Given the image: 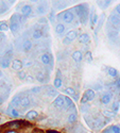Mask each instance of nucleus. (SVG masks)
Wrapping results in <instances>:
<instances>
[{
  "label": "nucleus",
  "instance_id": "nucleus-1",
  "mask_svg": "<svg viewBox=\"0 0 120 133\" xmlns=\"http://www.w3.org/2000/svg\"><path fill=\"white\" fill-rule=\"evenodd\" d=\"M75 13L78 14L80 20L82 24H86L87 23V19H88V9H87L86 4H80L77 5L74 8Z\"/></svg>",
  "mask_w": 120,
  "mask_h": 133
},
{
  "label": "nucleus",
  "instance_id": "nucleus-2",
  "mask_svg": "<svg viewBox=\"0 0 120 133\" xmlns=\"http://www.w3.org/2000/svg\"><path fill=\"white\" fill-rule=\"evenodd\" d=\"M21 28V16L18 14H15L11 17V23L9 26V29L12 31V33H17Z\"/></svg>",
  "mask_w": 120,
  "mask_h": 133
},
{
  "label": "nucleus",
  "instance_id": "nucleus-3",
  "mask_svg": "<svg viewBox=\"0 0 120 133\" xmlns=\"http://www.w3.org/2000/svg\"><path fill=\"white\" fill-rule=\"evenodd\" d=\"M58 18L62 21H64L65 24H70L74 19V14L71 11H66V12H62L58 15Z\"/></svg>",
  "mask_w": 120,
  "mask_h": 133
},
{
  "label": "nucleus",
  "instance_id": "nucleus-4",
  "mask_svg": "<svg viewBox=\"0 0 120 133\" xmlns=\"http://www.w3.org/2000/svg\"><path fill=\"white\" fill-rule=\"evenodd\" d=\"M95 92H94V90H86L85 92H84V94L82 95V98H81V103H82V105L83 104H85V103H87V102H89V101H91V100H94L95 99Z\"/></svg>",
  "mask_w": 120,
  "mask_h": 133
},
{
  "label": "nucleus",
  "instance_id": "nucleus-5",
  "mask_svg": "<svg viewBox=\"0 0 120 133\" xmlns=\"http://www.w3.org/2000/svg\"><path fill=\"white\" fill-rule=\"evenodd\" d=\"M77 37H78V32L77 31H75V30L69 31L66 34V36H65V38L63 39V44H64V45H69V44L71 42H73Z\"/></svg>",
  "mask_w": 120,
  "mask_h": 133
},
{
  "label": "nucleus",
  "instance_id": "nucleus-6",
  "mask_svg": "<svg viewBox=\"0 0 120 133\" xmlns=\"http://www.w3.org/2000/svg\"><path fill=\"white\" fill-rule=\"evenodd\" d=\"M36 12H37V14H40V15L47 13L48 12V5H47V3L46 2L39 3L37 5V8H36Z\"/></svg>",
  "mask_w": 120,
  "mask_h": 133
},
{
  "label": "nucleus",
  "instance_id": "nucleus-7",
  "mask_svg": "<svg viewBox=\"0 0 120 133\" xmlns=\"http://www.w3.org/2000/svg\"><path fill=\"white\" fill-rule=\"evenodd\" d=\"M110 21L112 23V25L114 26V27H119V14H117L115 11L111 14V16H110Z\"/></svg>",
  "mask_w": 120,
  "mask_h": 133
},
{
  "label": "nucleus",
  "instance_id": "nucleus-8",
  "mask_svg": "<svg viewBox=\"0 0 120 133\" xmlns=\"http://www.w3.org/2000/svg\"><path fill=\"white\" fill-rule=\"evenodd\" d=\"M11 66H12V68L13 70H21V68H23V62L19 61V60H13V61H11Z\"/></svg>",
  "mask_w": 120,
  "mask_h": 133
},
{
  "label": "nucleus",
  "instance_id": "nucleus-9",
  "mask_svg": "<svg viewBox=\"0 0 120 133\" xmlns=\"http://www.w3.org/2000/svg\"><path fill=\"white\" fill-rule=\"evenodd\" d=\"M64 105V96H58L53 101V107L57 108V109H60Z\"/></svg>",
  "mask_w": 120,
  "mask_h": 133
},
{
  "label": "nucleus",
  "instance_id": "nucleus-10",
  "mask_svg": "<svg viewBox=\"0 0 120 133\" xmlns=\"http://www.w3.org/2000/svg\"><path fill=\"white\" fill-rule=\"evenodd\" d=\"M11 63V59L4 57V55H0V66L2 68H8Z\"/></svg>",
  "mask_w": 120,
  "mask_h": 133
},
{
  "label": "nucleus",
  "instance_id": "nucleus-11",
  "mask_svg": "<svg viewBox=\"0 0 120 133\" xmlns=\"http://www.w3.org/2000/svg\"><path fill=\"white\" fill-rule=\"evenodd\" d=\"M40 61H41V63H43L44 65H49V64H51V62H52L50 54H48V53H44V54L41 55V58H40Z\"/></svg>",
  "mask_w": 120,
  "mask_h": 133
},
{
  "label": "nucleus",
  "instance_id": "nucleus-12",
  "mask_svg": "<svg viewBox=\"0 0 120 133\" xmlns=\"http://www.w3.org/2000/svg\"><path fill=\"white\" fill-rule=\"evenodd\" d=\"M30 104H31V101H30V99H29L28 97H24V98H21V99H20L19 105H20L21 109H27Z\"/></svg>",
  "mask_w": 120,
  "mask_h": 133
},
{
  "label": "nucleus",
  "instance_id": "nucleus-13",
  "mask_svg": "<svg viewBox=\"0 0 120 133\" xmlns=\"http://www.w3.org/2000/svg\"><path fill=\"white\" fill-rule=\"evenodd\" d=\"M72 59L74 60V62L77 63H80L82 60H83V54L81 51H74L72 53Z\"/></svg>",
  "mask_w": 120,
  "mask_h": 133
},
{
  "label": "nucleus",
  "instance_id": "nucleus-14",
  "mask_svg": "<svg viewBox=\"0 0 120 133\" xmlns=\"http://www.w3.org/2000/svg\"><path fill=\"white\" fill-rule=\"evenodd\" d=\"M32 13V8L30 6V5H28V4H26V5H24L23 6V9H21V15L23 16H29L30 14Z\"/></svg>",
  "mask_w": 120,
  "mask_h": 133
},
{
  "label": "nucleus",
  "instance_id": "nucleus-15",
  "mask_svg": "<svg viewBox=\"0 0 120 133\" xmlns=\"http://www.w3.org/2000/svg\"><path fill=\"white\" fill-rule=\"evenodd\" d=\"M23 125H24V121H21V120H17V121H12V123H10L8 126H9V127H11V128H13L14 130H16V129L21 128V127H23Z\"/></svg>",
  "mask_w": 120,
  "mask_h": 133
},
{
  "label": "nucleus",
  "instance_id": "nucleus-16",
  "mask_svg": "<svg viewBox=\"0 0 120 133\" xmlns=\"http://www.w3.org/2000/svg\"><path fill=\"white\" fill-rule=\"evenodd\" d=\"M111 100H112V94H110V93L104 94L102 96V98H101V102L103 104H108V103L111 102Z\"/></svg>",
  "mask_w": 120,
  "mask_h": 133
},
{
  "label": "nucleus",
  "instance_id": "nucleus-17",
  "mask_svg": "<svg viewBox=\"0 0 120 133\" xmlns=\"http://www.w3.org/2000/svg\"><path fill=\"white\" fill-rule=\"evenodd\" d=\"M79 42L82 43V44H88L90 42V37L88 34H86V33H84V34H81L79 36Z\"/></svg>",
  "mask_w": 120,
  "mask_h": 133
},
{
  "label": "nucleus",
  "instance_id": "nucleus-18",
  "mask_svg": "<svg viewBox=\"0 0 120 133\" xmlns=\"http://www.w3.org/2000/svg\"><path fill=\"white\" fill-rule=\"evenodd\" d=\"M20 99H21V97H20V96H15V97L13 98V100H12V102H11V108H13V109L17 108V107L19 105V102H20Z\"/></svg>",
  "mask_w": 120,
  "mask_h": 133
},
{
  "label": "nucleus",
  "instance_id": "nucleus-19",
  "mask_svg": "<svg viewBox=\"0 0 120 133\" xmlns=\"http://www.w3.org/2000/svg\"><path fill=\"white\" fill-rule=\"evenodd\" d=\"M98 18H99V16H98L97 14H95L94 12H91V15H90V27L94 28V26L98 23Z\"/></svg>",
  "mask_w": 120,
  "mask_h": 133
},
{
  "label": "nucleus",
  "instance_id": "nucleus-20",
  "mask_svg": "<svg viewBox=\"0 0 120 133\" xmlns=\"http://www.w3.org/2000/svg\"><path fill=\"white\" fill-rule=\"evenodd\" d=\"M23 49H24L25 51H30V50L32 49V43H31V41L26 39V41L23 43Z\"/></svg>",
  "mask_w": 120,
  "mask_h": 133
},
{
  "label": "nucleus",
  "instance_id": "nucleus-21",
  "mask_svg": "<svg viewBox=\"0 0 120 133\" xmlns=\"http://www.w3.org/2000/svg\"><path fill=\"white\" fill-rule=\"evenodd\" d=\"M64 92H65V94L70 95V96H72V97H74V98H77V93H75V91H74L73 87H67V88H65Z\"/></svg>",
  "mask_w": 120,
  "mask_h": 133
},
{
  "label": "nucleus",
  "instance_id": "nucleus-22",
  "mask_svg": "<svg viewBox=\"0 0 120 133\" xmlns=\"http://www.w3.org/2000/svg\"><path fill=\"white\" fill-rule=\"evenodd\" d=\"M38 116V113L36 112V111H29V112L27 113V118L28 119H35L36 117Z\"/></svg>",
  "mask_w": 120,
  "mask_h": 133
},
{
  "label": "nucleus",
  "instance_id": "nucleus-23",
  "mask_svg": "<svg viewBox=\"0 0 120 133\" xmlns=\"http://www.w3.org/2000/svg\"><path fill=\"white\" fill-rule=\"evenodd\" d=\"M36 79H37L39 82H41V83H44V82H46V81H47L46 77H45V74H44L43 71H39V72H37Z\"/></svg>",
  "mask_w": 120,
  "mask_h": 133
},
{
  "label": "nucleus",
  "instance_id": "nucleus-24",
  "mask_svg": "<svg viewBox=\"0 0 120 133\" xmlns=\"http://www.w3.org/2000/svg\"><path fill=\"white\" fill-rule=\"evenodd\" d=\"M104 20H105V14L104 13H102L101 15H100V20L98 21V30H100L101 28H102V26H103V24H104Z\"/></svg>",
  "mask_w": 120,
  "mask_h": 133
},
{
  "label": "nucleus",
  "instance_id": "nucleus-25",
  "mask_svg": "<svg viewBox=\"0 0 120 133\" xmlns=\"http://www.w3.org/2000/svg\"><path fill=\"white\" fill-rule=\"evenodd\" d=\"M65 31V26L63 24H58L55 27V32L58 34H62V33Z\"/></svg>",
  "mask_w": 120,
  "mask_h": 133
},
{
  "label": "nucleus",
  "instance_id": "nucleus-26",
  "mask_svg": "<svg viewBox=\"0 0 120 133\" xmlns=\"http://www.w3.org/2000/svg\"><path fill=\"white\" fill-rule=\"evenodd\" d=\"M64 104H66V109H70V108L73 107L72 101L70 100L68 97H64Z\"/></svg>",
  "mask_w": 120,
  "mask_h": 133
},
{
  "label": "nucleus",
  "instance_id": "nucleus-27",
  "mask_svg": "<svg viewBox=\"0 0 120 133\" xmlns=\"http://www.w3.org/2000/svg\"><path fill=\"white\" fill-rule=\"evenodd\" d=\"M77 118H78L77 114H75V113H71V114L69 115V117H68V123H69V124L75 123V121H77Z\"/></svg>",
  "mask_w": 120,
  "mask_h": 133
},
{
  "label": "nucleus",
  "instance_id": "nucleus-28",
  "mask_svg": "<svg viewBox=\"0 0 120 133\" xmlns=\"http://www.w3.org/2000/svg\"><path fill=\"white\" fill-rule=\"evenodd\" d=\"M32 35H33V37H34L35 39H38V38H40V37L43 36V32L37 29V30H34V31H33V34H32Z\"/></svg>",
  "mask_w": 120,
  "mask_h": 133
},
{
  "label": "nucleus",
  "instance_id": "nucleus-29",
  "mask_svg": "<svg viewBox=\"0 0 120 133\" xmlns=\"http://www.w3.org/2000/svg\"><path fill=\"white\" fill-rule=\"evenodd\" d=\"M107 72H108V75L112 76V77H117L118 76V71L115 68H113V67H108L107 68Z\"/></svg>",
  "mask_w": 120,
  "mask_h": 133
},
{
  "label": "nucleus",
  "instance_id": "nucleus-30",
  "mask_svg": "<svg viewBox=\"0 0 120 133\" xmlns=\"http://www.w3.org/2000/svg\"><path fill=\"white\" fill-rule=\"evenodd\" d=\"M85 60L87 63H93V54L90 51H87L85 53Z\"/></svg>",
  "mask_w": 120,
  "mask_h": 133
},
{
  "label": "nucleus",
  "instance_id": "nucleus-31",
  "mask_svg": "<svg viewBox=\"0 0 120 133\" xmlns=\"http://www.w3.org/2000/svg\"><path fill=\"white\" fill-rule=\"evenodd\" d=\"M111 2L112 1H98V5H99L101 9H105L111 4Z\"/></svg>",
  "mask_w": 120,
  "mask_h": 133
},
{
  "label": "nucleus",
  "instance_id": "nucleus-32",
  "mask_svg": "<svg viewBox=\"0 0 120 133\" xmlns=\"http://www.w3.org/2000/svg\"><path fill=\"white\" fill-rule=\"evenodd\" d=\"M9 113H10L11 116H13V117H18L19 116V113L16 111V109H13V108L9 109Z\"/></svg>",
  "mask_w": 120,
  "mask_h": 133
},
{
  "label": "nucleus",
  "instance_id": "nucleus-33",
  "mask_svg": "<svg viewBox=\"0 0 120 133\" xmlns=\"http://www.w3.org/2000/svg\"><path fill=\"white\" fill-rule=\"evenodd\" d=\"M53 85L55 88H60L62 86V79L61 78H55L54 79V82H53Z\"/></svg>",
  "mask_w": 120,
  "mask_h": 133
},
{
  "label": "nucleus",
  "instance_id": "nucleus-34",
  "mask_svg": "<svg viewBox=\"0 0 120 133\" xmlns=\"http://www.w3.org/2000/svg\"><path fill=\"white\" fill-rule=\"evenodd\" d=\"M54 5L57 6V9H59V10H62V9H64L65 6H66V3H65L64 1H58V2H55V3H54Z\"/></svg>",
  "mask_w": 120,
  "mask_h": 133
},
{
  "label": "nucleus",
  "instance_id": "nucleus-35",
  "mask_svg": "<svg viewBox=\"0 0 120 133\" xmlns=\"http://www.w3.org/2000/svg\"><path fill=\"white\" fill-rule=\"evenodd\" d=\"M17 76H18V78H19L20 80H25L26 77H27V74H26L25 70H19L18 74H17Z\"/></svg>",
  "mask_w": 120,
  "mask_h": 133
},
{
  "label": "nucleus",
  "instance_id": "nucleus-36",
  "mask_svg": "<svg viewBox=\"0 0 120 133\" xmlns=\"http://www.w3.org/2000/svg\"><path fill=\"white\" fill-rule=\"evenodd\" d=\"M9 30V25L6 23H1L0 24V31L1 32H6Z\"/></svg>",
  "mask_w": 120,
  "mask_h": 133
},
{
  "label": "nucleus",
  "instance_id": "nucleus-37",
  "mask_svg": "<svg viewBox=\"0 0 120 133\" xmlns=\"http://www.w3.org/2000/svg\"><path fill=\"white\" fill-rule=\"evenodd\" d=\"M103 115L106 117H114L116 115V113L112 112V111H103Z\"/></svg>",
  "mask_w": 120,
  "mask_h": 133
},
{
  "label": "nucleus",
  "instance_id": "nucleus-38",
  "mask_svg": "<svg viewBox=\"0 0 120 133\" xmlns=\"http://www.w3.org/2000/svg\"><path fill=\"white\" fill-rule=\"evenodd\" d=\"M84 118L87 120V124H88V126L93 128V127H94V123H93V119H91V117L89 118V116H88V115H85V117H84Z\"/></svg>",
  "mask_w": 120,
  "mask_h": 133
},
{
  "label": "nucleus",
  "instance_id": "nucleus-39",
  "mask_svg": "<svg viewBox=\"0 0 120 133\" xmlns=\"http://www.w3.org/2000/svg\"><path fill=\"white\" fill-rule=\"evenodd\" d=\"M118 110H119V101H115L113 103V112L114 113H117Z\"/></svg>",
  "mask_w": 120,
  "mask_h": 133
},
{
  "label": "nucleus",
  "instance_id": "nucleus-40",
  "mask_svg": "<svg viewBox=\"0 0 120 133\" xmlns=\"http://www.w3.org/2000/svg\"><path fill=\"white\" fill-rule=\"evenodd\" d=\"M111 129H112V133H120L119 126H113Z\"/></svg>",
  "mask_w": 120,
  "mask_h": 133
},
{
  "label": "nucleus",
  "instance_id": "nucleus-41",
  "mask_svg": "<svg viewBox=\"0 0 120 133\" xmlns=\"http://www.w3.org/2000/svg\"><path fill=\"white\" fill-rule=\"evenodd\" d=\"M47 95H48V96H57V91L50 90V91L47 92Z\"/></svg>",
  "mask_w": 120,
  "mask_h": 133
},
{
  "label": "nucleus",
  "instance_id": "nucleus-42",
  "mask_svg": "<svg viewBox=\"0 0 120 133\" xmlns=\"http://www.w3.org/2000/svg\"><path fill=\"white\" fill-rule=\"evenodd\" d=\"M40 91H41V88L38 87V86H36V87H34V88H32V92H33V93H39Z\"/></svg>",
  "mask_w": 120,
  "mask_h": 133
},
{
  "label": "nucleus",
  "instance_id": "nucleus-43",
  "mask_svg": "<svg viewBox=\"0 0 120 133\" xmlns=\"http://www.w3.org/2000/svg\"><path fill=\"white\" fill-rule=\"evenodd\" d=\"M26 79H28L27 81H28V82H31V83L34 81V80H33V78H32V77H26Z\"/></svg>",
  "mask_w": 120,
  "mask_h": 133
},
{
  "label": "nucleus",
  "instance_id": "nucleus-44",
  "mask_svg": "<svg viewBox=\"0 0 120 133\" xmlns=\"http://www.w3.org/2000/svg\"><path fill=\"white\" fill-rule=\"evenodd\" d=\"M39 23H43V24H47V23H48V20H47L46 18H41V19L39 20Z\"/></svg>",
  "mask_w": 120,
  "mask_h": 133
},
{
  "label": "nucleus",
  "instance_id": "nucleus-45",
  "mask_svg": "<svg viewBox=\"0 0 120 133\" xmlns=\"http://www.w3.org/2000/svg\"><path fill=\"white\" fill-rule=\"evenodd\" d=\"M53 16H54V12L52 11V12L50 13V20L52 21V23H53V20H54V19H53Z\"/></svg>",
  "mask_w": 120,
  "mask_h": 133
},
{
  "label": "nucleus",
  "instance_id": "nucleus-46",
  "mask_svg": "<svg viewBox=\"0 0 120 133\" xmlns=\"http://www.w3.org/2000/svg\"><path fill=\"white\" fill-rule=\"evenodd\" d=\"M34 133H44V131H43V130H40V129H35Z\"/></svg>",
  "mask_w": 120,
  "mask_h": 133
},
{
  "label": "nucleus",
  "instance_id": "nucleus-47",
  "mask_svg": "<svg viewBox=\"0 0 120 133\" xmlns=\"http://www.w3.org/2000/svg\"><path fill=\"white\" fill-rule=\"evenodd\" d=\"M2 102H3V99H2L1 97H0V104H2Z\"/></svg>",
  "mask_w": 120,
  "mask_h": 133
},
{
  "label": "nucleus",
  "instance_id": "nucleus-48",
  "mask_svg": "<svg viewBox=\"0 0 120 133\" xmlns=\"http://www.w3.org/2000/svg\"><path fill=\"white\" fill-rule=\"evenodd\" d=\"M48 133H59V132H57V131H48Z\"/></svg>",
  "mask_w": 120,
  "mask_h": 133
},
{
  "label": "nucleus",
  "instance_id": "nucleus-49",
  "mask_svg": "<svg viewBox=\"0 0 120 133\" xmlns=\"http://www.w3.org/2000/svg\"><path fill=\"white\" fill-rule=\"evenodd\" d=\"M5 133H16L15 131H8V132H5Z\"/></svg>",
  "mask_w": 120,
  "mask_h": 133
},
{
  "label": "nucleus",
  "instance_id": "nucleus-50",
  "mask_svg": "<svg viewBox=\"0 0 120 133\" xmlns=\"http://www.w3.org/2000/svg\"><path fill=\"white\" fill-rule=\"evenodd\" d=\"M0 75H1V72H0Z\"/></svg>",
  "mask_w": 120,
  "mask_h": 133
},
{
  "label": "nucleus",
  "instance_id": "nucleus-51",
  "mask_svg": "<svg viewBox=\"0 0 120 133\" xmlns=\"http://www.w3.org/2000/svg\"><path fill=\"white\" fill-rule=\"evenodd\" d=\"M0 24H1V23H0Z\"/></svg>",
  "mask_w": 120,
  "mask_h": 133
}]
</instances>
